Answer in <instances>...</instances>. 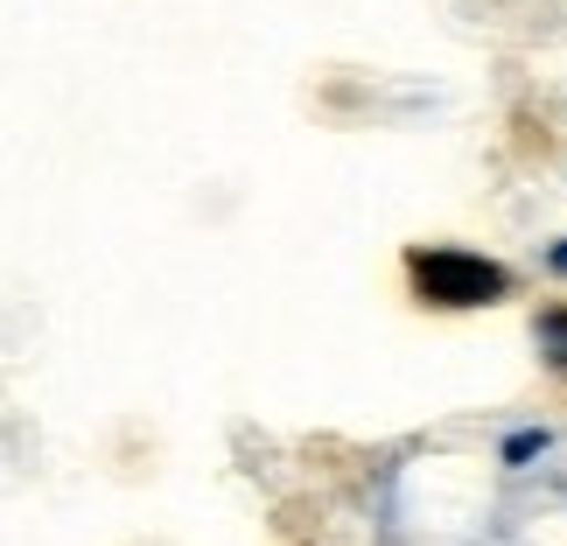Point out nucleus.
<instances>
[{
  "mask_svg": "<svg viewBox=\"0 0 567 546\" xmlns=\"http://www.w3.org/2000/svg\"><path fill=\"white\" fill-rule=\"evenodd\" d=\"M406 288L421 309H491L512 295V267L463 246H413L406 253Z\"/></svg>",
  "mask_w": 567,
  "mask_h": 546,
  "instance_id": "nucleus-1",
  "label": "nucleus"
},
{
  "mask_svg": "<svg viewBox=\"0 0 567 546\" xmlns=\"http://www.w3.org/2000/svg\"><path fill=\"white\" fill-rule=\"evenodd\" d=\"M533 455H547V427H526L505 442V463H533Z\"/></svg>",
  "mask_w": 567,
  "mask_h": 546,
  "instance_id": "nucleus-2",
  "label": "nucleus"
},
{
  "mask_svg": "<svg viewBox=\"0 0 567 546\" xmlns=\"http://www.w3.org/2000/svg\"><path fill=\"white\" fill-rule=\"evenodd\" d=\"M547 267H554V274H567V238H560V246L547 253Z\"/></svg>",
  "mask_w": 567,
  "mask_h": 546,
  "instance_id": "nucleus-3",
  "label": "nucleus"
}]
</instances>
